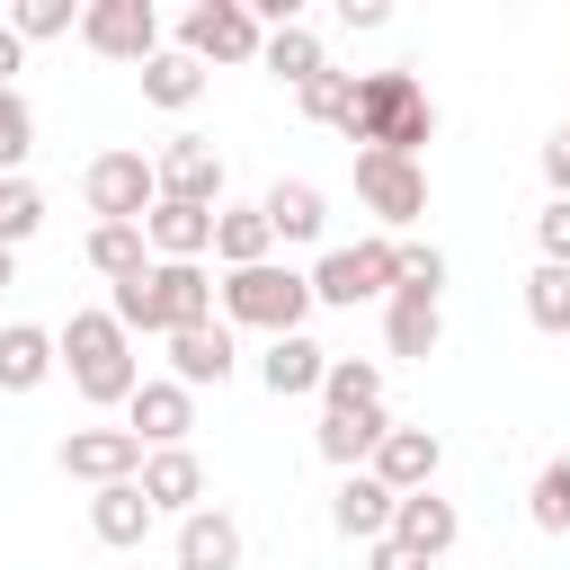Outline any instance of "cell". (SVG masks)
I'll return each mask as SVG.
<instances>
[{
  "instance_id": "1",
  "label": "cell",
  "mask_w": 570,
  "mask_h": 570,
  "mask_svg": "<svg viewBox=\"0 0 570 570\" xmlns=\"http://www.w3.org/2000/svg\"><path fill=\"white\" fill-rule=\"evenodd\" d=\"M107 312H116L125 338H134V330H160V338H169V330H205V321H214V276H205L196 258H151L134 285H116Z\"/></svg>"
},
{
  "instance_id": "2",
  "label": "cell",
  "mask_w": 570,
  "mask_h": 570,
  "mask_svg": "<svg viewBox=\"0 0 570 570\" xmlns=\"http://www.w3.org/2000/svg\"><path fill=\"white\" fill-rule=\"evenodd\" d=\"M53 356H62L71 392H80V401H98V410H125V401H134V383H142L134 338L116 330V312H71V321L53 330Z\"/></svg>"
},
{
  "instance_id": "3",
  "label": "cell",
  "mask_w": 570,
  "mask_h": 570,
  "mask_svg": "<svg viewBox=\"0 0 570 570\" xmlns=\"http://www.w3.org/2000/svg\"><path fill=\"white\" fill-rule=\"evenodd\" d=\"M428 134H436V107H428V89H419L410 71H365V80H356V116H347V142L419 160V142H428Z\"/></svg>"
},
{
  "instance_id": "4",
  "label": "cell",
  "mask_w": 570,
  "mask_h": 570,
  "mask_svg": "<svg viewBox=\"0 0 570 570\" xmlns=\"http://www.w3.org/2000/svg\"><path fill=\"white\" fill-rule=\"evenodd\" d=\"M214 294H223V312H232L240 330H267V338H294L303 312H312V276H294V267H276V258L232 267Z\"/></svg>"
},
{
  "instance_id": "5",
  "label": "cell",
  "mask_w": 570,
  "mask_h": 570,
  "mask_svg": "<svg viewBox=\"0 0 570 570\" xmlns=\"http://www.w3.org/2000/svg\"><path fill=\"white\" fill-rule=\"evenodd\" d=\"M392 285H401L392 240H347V249H321V267H312V303H338V312H356Z\"/></svg>"
},
{
  "instance_id": "6",
  "label": "cell",
  "mask_w": 570,
  "mask_h": 570,
  "mask_svg": "<svg viewBox=\"0 0 570 570\" xmlns=\"http://www.w3.org/2000/svg\"><path fill=\"white\" fill-rule=\"evenodd\" d=\"M80 196H89L98 223H142V214L160 205V178H151L142 151H98V160L80 169Z\"/></svg>"
},
{
  "instance_id": "7",
  "label": "cell",
  "mask_w": 570,
  "mask_h": 570,
  "mask_svg": "<svg viewBox=\"0 0 570 570\" xmlns=\"http://www.w3.org/2000/svg\"><path fill=\"white\" fill-rule=\"evenodd\" d=\"M258 45H267V27L240 0H196L178 18V53H196V62H258Z\"/></svg>"
},
{
  "instance_id": "8",
  "label": "cell",
  "mask_w": 570,
  "mask_h": 570,
  "mask_svg": "<svg viewBox=\"0 0 570 570\" xmlns=\"http://www.w3.org/2000/svg\"><path fill=\"white\" fill-rule=\"evenodd\" d=\"M80 45L107 62H151L160 53V9L151 0H89L80 9Z\"/></svg>"
},
{
  "instance_id": "9",
  "label": "cell",
  "mask_w": 570,
  "mask_h": 570,
  "mask_svg": "<svg viewBox=\"0 0 570 570\" xmlns=\"http://www.w3.org/2000/svg\"><path fill=\"white\" fill-rule=\"evenodd\" d=\"M356 196L383 214V232H410L428 214V169L401 151H356Z\"/></svg>"
},
{
  "instance_id": "10",
  "label": "cell",
  "mask_w": 570,
  "mask_h": 570,
  "mask_svg": "<svg viewBox=\"0 0 570 570\" xmlns=\"http://www.w3.org/2000/svg\"><path fill=\"white\" fill-rule=\"evenodd\" d=\"M151 178H160V196L169 205H223V151L205 142V134H169V151L151 160Z\"/></svg>"
},
{
  "instance_id": "11",
  "label": "cell",
  "mask_w": 570,
  "mask_h": 570,
  "mask_svg": "<svg viewBox=\"0 0 570 570\" xmlns=\"http://www.w3.org/2000/svg\"><path fill=\"white\" fill-rule=\"evenodd\" d=\"M62 472L89 481V490L134 481V472H142V436H134V428H71V436H62Z\"/></svg>"
},
{
  "instance_id": "12",
  "label": "cell",
  "mask_w": 570,
  "mask_h": 570,
  "mask_svg": "<svg viewBox=\"0 0 570 570\" xmlns=\"http://www.w3.org/2000/svg\"><path fill=\"white\" fill-rule=\"evenodd\" d=\"M436 338H445V312H436V285H392L383 294V347L392 356H436Z\"/></svg>"
},
{
  "instance_id": "13",
  "label": "cell",
  "mask_w": 570,
  "mask_h": 570,
  "mask_svg": "<svg viewBox=\"0 0 570 570\" xmlns=\"http://www.w3.org/2000/svg\"><path fill=\"white\" fill-rule=\"evenodd\" d=\"M436 463H445V445H436V428H383V445H374V481L392 490V499H410V490H428L436 481Z\"/></svg>"
},
{
  "instance_id": "14",
  "label": "cell",
  "mask_w": 570,
  "mask_h": 570,
  "mask_svg": "<svg viewBox=\"0 0 570 570\" xmlns=\"http://www.w3.org/2000/svg\"><path fill=\"white\" fill-rule=\"evenodd\" d=\"M125 428H134L151 454H160V445H187V428H196V392H187V383H134Z\"/></svg>"
},
{
  "instance_id": "15",
  "label": "cell",
  "mask_w": 570,
  "mask_h": 570,
  "mask_svg": "<svg viewBox=\"0 0 570 570\" xmlns=\"http://www.w3.org/2000/svg\"><path fill=\"white\" fill-rule=\"evenodd\" d=\"M134 481H142L151 517H160V508H178V517H196V508H205V463H196L187 445H160V454H142V472H134Z\"/></svg>"
},
{
  "instance_id": "16",
  "label": "cell",
  "mask_w": 570,
  "mask_h": 570,
  "mask_svg": "<svg viewBox=\"0 0 570 570\" xmlns=\"http://www.w3.org/2000/svg\"><path fill=\"white\" fill-rule=\"evenodd\" d=\"M454 534H463L454 499H436V490H410V499H392V543H410V552L445 561V552H454Z\"/></svg>"
},
{
  "instance_id": "17",
  "label": "cell",
  "mask_w": 570,
  "mask_h": 570,
  "mask_svg": "<svg viewBox=\"0 0 570 570\" xmlns=\"http://www.w3.org/2000/svg\"><path fill=\"white\" fill-rule=\"evenodd\" d=\"M169 383L205 392V383H232V330L205 321V330H169Z\"/></svg>"
},
{
  "instance_id": "18",
  "label": "cell",
  "mask_w": 570,
  "mask_h": 570,
  "mask_svg": "<svg viewBox=\"0 0 570 570\" xmlns=\"http://www.w3.org/2000/svg\"><path fill=\"white\" fill-rule=\"evenodd\" d=\"M142 240H151V258H196V267H205V249H214V214L160 196V205L142 214Z\"/></svg>"
},
{
  "instance_id": "19",
  "label": "cell",
  "mask_w": 570,
  "mask_h": 570,
  "mask_svg": "<svg viewBox=\"0 0 570 570\" xmlns=\"http://www.w3.org/2000/svg\"><path fill=\"white\" fill-rule=\"evenodd\" d=\"M321 374H330V347L321 338H267V356H258V383L276 392V401H294V392H321Z\"/></svg>"
},
{
  "instance_id": "20",
  "label": "cell",
  "mask_w": 570,
  "mask_h": 570,
  "mask_svg": "<svg viewBox=\"0 0 570 570\" xmlns=\"http://www.w3.org/2000/svg\"><path fill=\"white\" fill-rule=\"evenodd\" d=\"M330 525H338L347 543H383V534H392V490H383L374 472H347L338 499H330Z\"/></svg>"
},
{
  "instance_id": "21",
  "label": "cell",
  "mask_w": 570,
  "mask_h": 570,
  "mask_svg": "<svg viewBox=\"0 0 570 570\" xmlns=\"http://www.w3.org/2000/svg\"><path fill=\"white\" fill-rule=\"evenodd\" d=\"M258 214H267V232H276V240H321V223H330V196H321L312 178H276V187L258 196Z\"/></svg>"
},
{
  "instance_id": "22",
  "label": "cell",
  "mask_w": 570,
  "mask_h": 570,
  "mask_svg": "<svg viewBox=\"0 0 570 570\" xmlns=\"http://www.w3.org/2000/svg\"><path fill=\"white\" fill-rule=\"evenodd\" d=\"M383 410H321V463H338V472H365L374 463V445H383Z\"/></svg>"
},
{
  "instance_id": "23",
  "label": "cell",
  "mask_w": 570,
  "mask_h": 570,
  "mask_svg": "<svg viewBox=\"0 0 570 570\" xmlns=\"http://www.w3.org/2000/svg\"><path fill=\"white\" fill-rule=\"evenodd\" d=\"M89 534L116 543V552H134V543L151 534V499H142V481H107V490L89 499Z\"/></svg>"
},
{
  "instance_id": "24",
  "label": "cell",
  "mask_w": 570,
  "mask_h": 570,
  "mask_svg": "<svg viewBox=\"0 0 570 570\" xmlns=\"http://www.w3.org/2000/svg\"><path fill=\"white\" fill-rule=\"evenodd\" d=\"M178 570H240V525L223 508L178 517Z\"/></svg>"
},
{
  "instance_id": "25",
  "label": "cell",
  "mask_w": 570,
  "mask_h": 570,
  "mask_svg": "<svg viewBox=\"0 0 570 570\" xmlns=\"http://www.w3.org/2000/svg\"><path fill=\"white\" fill-rule=\"evenodd\" d=\"M53 365H62L53 356V330H36V321H9L0 330V392H36Z\"/></svg>"
},
{
  "instance_id": "26",
  "label": "cell",
  "mask_w": 570,
  "mask_h": 570,
  "mask_svg": "<svg viewBox=\"0 0 570 570\" xmlns=\"http://www.w3.org/2000/svg\"><path fill=\"white\" fill-rule=\"evenodd\" d=\"M142 98H151V107H169V116H178V107H196V98H205V62H196V53H178V45H160V53L142 62Z\"/></svg>"
},
{
  "instance_id": "27",
  "label": "cell",
  "mask_w": 570,
  "mask_h": 570,
  "mask_svg": "<svg viewBox=\"0 0 570 570\" xmlns=\"http://www.w3.org/2000/svg\"><path fill=\"white\" fill-rule=\"evenodd\" d=\"M267 249H276V232H267L258 205H214V258L223 267H258Z\"/></svg>"
},
{
  "instance_id": "28",
  "label": "cell",
  "mask_w": 570,
  "mask_h": 570,
  "mask_svg": "<svg viewBox=\"0 0 570 570\" xmlns=\"http://www.w3.org/2000/svg\"><path fill=\"white\" fill-rule=\"evenodd\" d=\"M89 267H98V276H116V285H134V276L151 267L142 223H98V232H89Z\"/></svg>"
},
{
  "instance_id": "29",
  "label": "cell",
  "mask_w": 570,
  "mask_h": 570,
  "mask_svg": "<svg viewBox=\"0 0 570 570\" xmlns=\"http://www.w3.org/2000/svg\"><path fill=\"white\" fill-rule=\"evenodd\" d=\"M258 62H267L276 80H294V89H303L312 71H330V53H321V36H312V27H276V36L258 45Z\"/></svg>"
},
{
  "instance_id": "30",
  "label": "cell",
  "mask_w": 570,
  "mask_h": 570,
  "mask_svg": "<svg viewBox=\"0 0 570 570\" xmlns=\"http://www.w3.org/2000/svg\"><path fill=\"white\" fill-rule=\"evenodd\" d=\"M321 401H330V410H383V365H365V356H330Z\"/></svg>"
},
{
  "instance_id": "31",
  "label": "cell",
  "mask_w": 570,
  "mask_h": 570,
  "mask_svg": "<svg viewBox=\"0 0 570 570\" xmlns=\"http://www.w3.org/2000/svg\"><path fill=\"white\" fill-rule=\"evenodd\" d=\"M294 98H303L312 125H338V134H347V116H356V71H312Z\"/></svg>"
},
{
  "instance_id": "32",
  "label": "cell",
  "mask_w": 570,
  "mask_h": 570,
  "mask_svg": "<svg viewBox=\"0 0 570 570\" xmlns=\"http://www.w3.org/2000/svg\"><path fill=\"white\" fill-rule=\"evenodd\" d=\"M525 321L552 330V338H570V267H534L525 276Z\"/></svg>"
},
{
  "instance_id": "33",
  "label": "cell",
  "mask_w": 570,
  "mask_h": 570,
  "mask_svg": "<svg viewBox=\"0 0 570 570\" xmlns=\"http://www.w3.org/2000/svg\"><path fill=\"white\" fill-rule=\"evenodd\" d=\"M525 517H534L543 534H570V454H552V463L534 472V490H525Z\"/></svg>"
},
{
  "instance_id": "34",
  "label": "cell",
  "mask_w": 570,
  "mask_h": 570,
  "mask_svg": "<svg viewBox=\"0 0 570 570\" xmlns=\"http://www.w3.org/2000/svg\"><path fill=\"white\" fill-rule=\"evenodd\" d=\"M71 27H80L71 0H18V9H9V36H18V45H45V36H71Z\"/></svg>"
},
{
  "instance_id": "35",
  "label": "cell",
  "mask_w": 570,
  "mask_h": 570,
  "mask_svg": "<svg viewBox=\"0 0 570 570\" xmlns=\"http://www.w3.org/2000/svg\"><path fill=\"white\" fill-rule=\"evenodd\" d=\"M36 223H45V196H36L27 178H0V249H18Z\"/></svg>"
},
{
  "instance_id": "36",
  "label": "cell",
  "mask_w": 570,
  "mask_h": 570,
  "mask_svg": "<svg viewBox=\"0 0 570 570\" xmlns=\"http://www.w3.org/2000/svg\"><path fill=\"white\" fill-rule=\"evenodd\" d=\"M27 151H36V107H27L18 89H0V178H9Z\"/></svg>"
},
{
  "instance_id": "37",
  "label": "cell",
  "mask_w": 570,
  "mask_h": 570,
  "mask_svg": "<svg viewBox=\"0 0 570 570\" xmlns=\"http://www.w3.org/2000/svg\"><path fill=\"white\" fill-rule=\"evenodd\" d=\"M534 240H543V267H570V196H552L534 214Z\"/></svg>"
},
{
  "instance_id": "38",
  "label": "cell",
  "mask_w": 570,
  "mask_h": 570,
  "mask_svg": "<svg viewBox=\"0 0 570 570\" xmlns=\"http://www.w3.org/2000/svg\"><path fill=\"white\" fill-rule=\"evenodd\" d=\"M392 258H401V285H445V258H436V240H392Z\"/></svg>"
},
{
  "instance_id": "39",
  "label": "cell",
  "mask_w": 570,
  "mask_h": 570,
  "mask_svg": "<svg viewBox=\"0 0 570 570\" xmlns=\"http://www.w3.org/2000/svg\"><path fill=\"white\" fill-rule=\"evenodd\" d=\"M365 570H436V561H428V552H410V543H392V534H383V543H365Z\"/></svg>"
},
{
  "instance_id": "40",
  "label": "cell",
  "mask_w": 570,
  "mask_h": 570,
  "mask_svg": "<svg viewBox=\"0 0 570 570\" xmlns=\"http://www.w3.org/2000/svg\"><path fill=\"white\" fill-rule=\"evenodd\" d=\"M543 178H552V196H570V125L543 142Z\"/></svg>"
},
{
  "instance_id": "41",
  "label": "cell",
  "mask_w": 570,
  "mask_h": 570,
  "mask_svg": "<svg viewBox=\"0 0 570 570\" xmlns=\"http://www.w3.org/2000/svg\"><path fill=\"white\" fill-rule=\"evenodd\" d=\"M338 27H392L383 0H338Z\"/></svg>"
},
{
  "instance_id": "42",
  "label": "cell",
  "mask_w": 570,
  "mask_h": 570,
  "mask_svg": "<svg viewBox=\"0 0 570 570\" xmlns=\"http://www.w3.org/2000/svg\"><path fill=\"white\" fill-rule=\"evenodd\" d=\"M18 62H27V45H18V36H9V18H0V89H9V71H18Z\"/></svg>"
},
{
  "instance_id": "43",
  "label": "cell",
  "mask_w": 570,
  "mask_h": 570,
  "mask_svg": "<svg viewBox=\"0 0 570 570\" xmlns=\"http://www.w3.org/2000/svg\"><path fill=\"white\" fill-rule=\"evenodd\" d=\"M0 285H18V249H0Z\"/></svg>"
}]
</instances>
